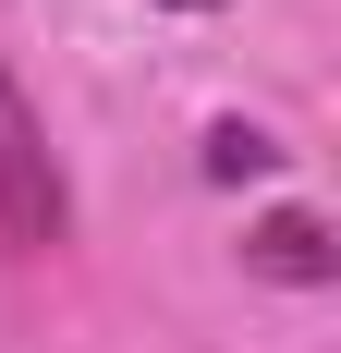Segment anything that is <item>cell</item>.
Wrapping results in <instances>:
<instances>
[{"instance_id":"6da1fadb","label":"cell","mask_w":341,"mask_h":353,"mask_svg":"<svg viewBox=\"0 0 341 353\" xmlns=\"http://www.w3.org/2000/svg\"><path fill=\"white\" fill-rule=\"evenodd\" d=\"M0 244H12V256H61V244H73V183H61V146H49L37 98L12 85V61H0Z\"/></svg>"},{"instance_id":"7a4b0ae2","label":"cell","mask_w":341,"mask_h":353,"mask_svg":"<svg viewBox=\"0 0 341 353\" xmlns=\"http://www.w3.org/2000/svg\"><path fill=\"white\" fill-rule=\"evenodd\" d=\"M244 268L280 281V292H317V281L341 268V256H329V219H317V208H269L256 232H244Z\"/></svg>"},{"instance_id":"3957f363","label":"cell","mask_w":341,"mask_h":353,"mask_svg":"<svg viewBox=\"0 0 341 353\" xmlns=\"http://www.w3.org/2000/svg\"><path fill=\"white\" fill-rule=\"evenodd\" d=\"M280 146L256 134V122H207V183H244V171H269Z\"/></svg>"},{"instance_id":"277c9868","label":"cell","mask_w":341,"mask_h":353,"mask_svg":"<svg viewBox=\"0 0 341 353\" xmlns=\"http://www.w3.org/2000/svg\"><path fill=\"white\" fill-rule=\"evenodd\" d=\"M183 12H207V0H183Z\"/></svg>"}]
</instances>
